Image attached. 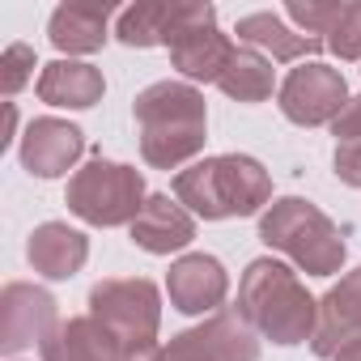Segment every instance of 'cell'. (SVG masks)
<instances>
[{
	"label": "cell",
	"mask_w": 361,
	"mask_h": 361,
	"mask_svg": "<svg viewBox=\"0 0 361 361\" xmlns=\"http://www.w3.org/2000/svg\"><path fill=\"white\" fill-rule=\"evenodd\" d=\"M178 5V0H174ZM174 5L170 0H136L128 5L115 22V39L123 47H166L170 39V26H174Z\"/></svg>",
	"instance_id": "obj_21"
},
{
	"label": "cell",
	"mask_w": 361,
	"mask_h": 361,
	"mask_svg": "<svg viewBox=\"0 0 361 361\" xmlns=\"http://www.w3.org/2000/svg\"><path fill=\"white\" fill-rule=\"evenodd\" d=\"M90 314L119 340L123 353H140L157 344L161 293L145 276H106L90 289Z\"/></svg>",
	"instance_id": "obj_6"
},
{
	"label": "cell",
	"mask_w": 361,
	"mask_h": 361,
	"mask_svg": "<svg viewBox=\"0 0 361 361\" xmlns=\"http://www.w3.org/2000/svg\"><path fill=\"white\" fill-rule=\"evenodd\" d=\"M106 94L102 68L85 64V60H51L39 73V98L47 106H68V111H90L98 106Z\"/></svg>",
	"instance_id": "obj_17"
},
{
	"label": "cell",
	"mask_w": 361,
	"mask_h": 361,
	"mask_svg": "<svg viewBox=\"0 0 361 361\" xmlns=\"http://www.w3.org/2000/svg\"><path fill=\"white\" fill-rule=\"evenodd\" d=\"M22 166L35 174V178H60L77 166V157L85 153V132L68 119H56V115H43V119H30L26 136H22Z\"/></svg>",
	"instance_id": "obj_11"
},
{
	"label": "cell",
	"mask_w": 361,
	"mask_h": 361,
	"mask_svg": "<svg viewBox=\"0 0 361 361\" xmlns=\"http://www.w3.org/2000/svg\"><path fill=\"white\" fill-rule=\"evenodd\" d=\"M234 35H238L243 47H255L259 56H268V60H276V64H293V60L306 64V56H314V51L327 47L323 39H310V35L289 30L285 18H281V13H268V9H264V13H247V18H238Z\"/></svg>",
	"instance_id": "obj_16"
},
{
	"label": "cell",
	"mask_w": 361,
	"mask_h": 361,
	"mask_svg": "<svg viewBox=\"0 0 361 361\" xmlns=\"http://www.w3.org/2000/svg\"><path fill=\"white\" fill-rule=\"evenodd\" d=\"M123 361H161V348L153 344V348H140V353H128Z\"/></svg>",
	"instance_id": "obj_29"
},
{
	"label": "cell",
	"mask_w": 361,
	"mask_h": 361,
	"mask_svg": "<svg viewBox=\"0 0 361 361\" xmlns=\"http://www.w3.org/2000/svg\"><path fill=\"white\" fill-rule=\"evenodd\" d=\"M340 9H344V5H336V0H331V5H319V0H306V5H302V0H293V5H285V18L298 22L310 39H323V35H331V26L340 22ZM323 43H327V39H323Z\"/></svg>",
	"instance_id": "obj_23"
},
{
	"label": "cell",
	"mask_w": 361,
	"mask_h": 361,
	"mask_svg": "<svg viewBox=\"0 0 361 361\" xmlns=\"http://www.w3.org/2000/svg\"><path fill=\"white\" fill-rule=\"evenodd\" d=\"M166 293H170V306L178 314H217L226 306L230 276H226V268H221L217 255L192 251V255H178L170 264Z\"/></svg>",
	"instance_id": "obj_10"
},
{
	"label": "cell",
	"mask_w": 361,
	"mask_h": 361,
	"mask_svg": "<svg viewBox=\"0 0 361 361\" xmlns=\"http://www.w3.org/2000/svg\"><path fill=\"white\" fill-rule=\"evenodd\" d=\"M35 77V47L30 43H9L5 56H0V90L9 98L26 90V81Z\"/></svg>",
	"instance_id": "obj_24"
},
{
	"label": "cell",
	"mask_w": 361,
	"mask_h": 361,
	"mask_svg": "<svg viewBox=\"0 0 361 361\" xmlns=\"http://www.w3.org/2000/svg\"><path fill=\"white\" fill-rule=\"evenodd\" d=\"M331 136H336V145H357V140H361V94L348 98V106L336 115Z\"/></svg>",
	"instance_id": "obj_26"
},
{
	"label": "cell",
	"mask_w": 361,
	"mask_h": 361,
	"mask_svg": "<svg viewBox=\"0 0 361 361\" xmlns=\"http://www.w3.org/2000/svg\"><path fill=\"white\" fill-rule=\"evenodd\" d=\"M217 90H221L226 98H234V102H247V106L268 102L272 90H276L272 60L259 56L255 47H243V43H238L234 56H230V64H226V73H221V81H217Z\"/></svg>",
	"instance_id": "obj_19"
},
{
	"label": "cell",
	"mask_w": 361,
	"mask_h": 361,
	"mask_svg": "<svg viewBox=\"0 0 361 361\" xmlns=\"http://www.w3.org/2000/svg\"><path fill=\"white\" fill-rule=\"evenodd\" d=\"M353 336H361V268L344 272L340 285H331L319 298V327H314L310 353L336 357V348L348 344Z\"/></svg>",
	"instance_id": "obj_12"
},
{
	"label": "cell",
	"mask_w": 361,
	"mask_h": 361,
	"mask_svg": "<svg viewBox=\"0 0 361 361\" xmlns=\"http://www.w3.org/2000/svg\"><path fill=\"white\" fill-rule=\"evenodd\" d=\"M123 357L128 353L119 348V340L94 314L64 319L43 344V361H123Z\"/></svg>",
	"instance_id": "obj_18"
},
{
	"label": "cell",
	"mask_w": 361,
	"mask_h": 361,
	"mask_svg": "<svg viewBox=\"0 0 361 361\" xmlns=\"http://www.w3.org/2000/svg\"><path fill=\"white\" fill-rule=\"evenodd\" d=\"M281 115L298 128H319V123H336V115L348 106V85L344 73L323 64V60H306L298 68H289V77L276 90Z\"/></svg>",
	"instance_id": "obj_8"
},
{
	"label": "cell",
	"mask_w": 361,
	"mask_h": 361,
	"mask_svg": "<svg viewBox=\"0 0 361 361\" xmlns=\"http://www.w3.org/2000/svg\"><path fill=\"white\" fill-rule=\"evenodd\" d=\"M111 5H85V0H68L47 22V39L56 51L68 56H94L111 39Z\"/></svg>",
	"instance_id": "obj_15"
},
{
	"label": "cell",
	"mask_w": 361,
	"mask_h": 361,
	"mask_svg": "<svg viewBox=\"0 0 361 361\" xmlns=\"http://www.w3.org/2000/svg\"><path fill=\"white\" fill-rule=\"evenodd\" d=\"M264 340L289 348L314 340L319 327V302L306 293L298 272L272 255L251 259L243 281H238V306H234Z\"/></svg>",
	"instance_id": "obj_3"
},
{
	"label": "cell",
	"mask_w": 361,
	"mask_h": 361,
	"mask_svg": "<svg viewBox=\"0 0 361 361\" xmlns=\"http://www.w3.org/2000/svg\"><path fill=\"white\" fill-rule=\"evenodd\" d=\"M331 361H361V336H353V340H348V344H340V348H336V357H331Z\"/></svg>",
	"instance_id": "obj_28"
},
{
	"label": "cell",
	"mask_w": 361,
	"mask_h": 361,
	"mask_svg": "<svg viewBox=\"0 0 361 361\" xmlns=\"http://www.w3.org/2000/svg\"><path fill=\"white\" fill-rule=\"evenodd\" d=\"M13 132H18V106H13V102H5V136H0V149H9Z\"/></svg>",
	"instance_id": "obj_27"
},
{
	"label": "cell",
	"mask_w": 361,
	"mask_h": 361,
	"mask_svg": "<svg viewBox=\"0 0 361 361\" xmlns=\"http://www.w3.org/2000/svg\"><path fill=\"white\" fill-rule=\"evenodd\" d=\"M161 361H217V357L209 353V344L200 340V331L188 327V331L170 336V344H161Z\"/></svg>",
	"instance_id": "obj_25"
},
{
	"label": "cell",
	"mask_w": 361,
	"mask_h": 361,
	"mask_svg": "<svg viewBox=\"0 0 361 361\" xmlns=\"http://www.w3.org/2000/svg\"><path fill=\"white\" fill-rule=\"evenodd\" d=\"M26 259L47 281H73L90 259V238L81 230H73L68 221H43L30 230Z\"/></svg>",
	"instance_id": "obj_14"
},
{
	"label": "cell",
	"mask_w": 361,
	"mask_h": 361,
	"mask_svg": "<svg viewBox=\"0 0 361 361\" xmlns=\"http://www.w3.org/2000/svg\"><path fill=\"white\" fill-rule=\"evenodd\" d=\"M327 51L340 60H361V0L340 9V22L327 35Z\"/></svg>",
	"instance_id": "obj_22"
},
{
	"label": "cell",
	"mask_w": 361,
	"mask_h": 361,
	"mask_svg": "<svg viewBox=\"0 0 361 361\" xmlns=\"http://www.w3.org/2000/svg\"><path fill=\"white\" fill-rule=\"evenodd\" d=\"M196 331L217 361H259V331L238 310H217Z\"/></svg>",
	"instance_id": "obj_20"
},
{
	"label": "cell",
	"mask_w": 361,
	"mask_h": 361,
	"mask_svg": "<svg viewBox=\"0 0 361 361\" xmlns=\"http://www.w3.org/2000/svg\"><path fill=\"white\" fill-rule=\"evenodd\" d=\"M174 200L204 221L255 217L272 204V178L251 153H217L174 174Z\"/></svg>",
	"instance_id": "obj_2"
},
{
	"label": "cell",
	"mask_w": 361,
	"mask_h": 361,
	"mask_svg": "<svg viewBox=\"0 0 361 361\" xmlns=\"http://www.w3.org/2000/svg\"><path fill=\"white\" fill-rule=\"evenodd\" d=\"M128 230H132V243H136L140 251H149V255H174V251L192 247V238H196V217L178 204V200H170L166 192H153V196L145 200L140 217H136Z\"/></svg>",
	"instance_id": "obj_13"
},
{
	"label": "cell",
	"mask_w": 361,
	"mask_h": 361,
	"mask_svg": "<svg viewBox=\"0 0 361 361\" xmlns=\"http://www.w3.org/2000/svg\"><path fill=\"white\" fill-rule=\"evenodd\" d=\"M259 243L293 259L306 276H336L348 255L344 230L302 196H281L259 213Z\"/></svg>",
	"instance_id": "obj_4"
},
{
	"label": "cell",
	"mask_w": 361,
	"mask_h": 361,
	"mask_svg": "<svg viewBox=\"0 0 361 361\" xmlns=\"http://www.w3.org/2000/svg\"><path fill=\"white\" fill-rule=\"evenodd\" d=\"M60 310H56V298L39 285H26V281H9L5 293H0V353L18 357L22 348L30 344H47V336L60 327Z\"/></svg>",
	"instance_id": "obj_9"
},
{
	"label": "cell",
	"mask_w": 361,
	"mask_h": 361,
	"mask_svg": "<svg viewBox=\"0 0 361 361\" xmlns=\"http://www.w3.org/2000/svg\"><path fill=\"white\" fill-rule=\"evenodd\" d=\"M149 192H145V174L136 166L111 161L102 153H94L81 170H73L64 204L73 217H81L85 226L98 230H115V226H132L145 209Z\"/></svg>",
	"instance_id": "obj_5"
},
{
	"label": "cell",
	"mask_w": 361,
	"mask_h": 361,
	"mask_svg": "<svg viewBox=\"0 0 361 361\" xmlns=\"http://www.w3.org/2000/svg\"><path fill=\"white\" fill-rule=\"evenodd\" d=\"M132 115L140 123V157L153 170H178L204 153L209 106L192 81H153L136 94Z\"/></svg>",
	"instance_id": "obj_1"
},
{
	"label": "cell",
	"mask_w": 361,
	"mask_h": 361,
	"mask_svg": "<svg viewBox=\"0 0 361 361\" xmlns=\"http://www.w3.org/2000/svg\"><path fill=\"white\" fill-rule=\"evenodd\" d=\"M238 43H230V35L217 30V9L200 5V0H178L174 5V26L166 39L170 64L183 73L188 81H221L230 56Z\"/></svg>",
	"instance_id": "obj_7"
}]
</instances>
